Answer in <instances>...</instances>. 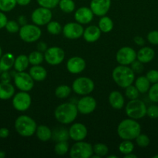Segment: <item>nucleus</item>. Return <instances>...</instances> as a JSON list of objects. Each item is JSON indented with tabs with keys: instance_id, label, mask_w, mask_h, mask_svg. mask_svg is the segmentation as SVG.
<instances>
[{
	"instance_id": "nucleus-47",
	"label": "nucleus",
	"mask_w": 158,
	"mask_h": 158,
	"mask_svg": "<svg viewBox=\"0 0 158 158\" xmlns=\"http://www.w3.org/2000/svg\"><path fill=\"white\" fill-rule=\"evenodd\" d=\"M143 64V63H141L139 60H135L134 62H133V63H131V69H133V72L136 73H142L144 69V66Z\"/></svg>"
},
{
	"instance_id": "nucleus-34",
	"label": "nucleus",
	"mask_w": 158,
	"mask_h": 158,
	"mask_svg": "<svg viewBox=\"0 0 158 158\" xmlns=\"http://www.w3.org/2000/svg\"><path fill=\"white\" fill-rule=\"evenodd\" d=\"M119 150L121 154L126 155V154H130V153H133V150H134V144H133L131 140H124L119 144Z\"/></svg>"
},
{
	"instance_id": "nucleus-45",
	"label": "nucleus",
	"mask_w": 158,
	"mask_h": 158,
	"mask_svg": "<svg viewBox=\"0 0 158 158\" xmlns=\"http://www.w3.org/2000/svg\"><path fill=\"white\" fill-rule=\"evenodd\" d=\"M147 78L150 81V83H158V70L156 69H151L148 71L146 75Z\"/></svg>"
},
{
	"instance_id": "nucleus-7",
	"label": "nucleus",
	"mask_w": 158,
	"mask_h": 158,
	"mask_svg": "<svg viewBox=\"0 0 158 158\" xmlns=\"http://www.w3.org/2000/svg\"><path fill=\"white\" fill-rule=\"evenodd\" d=\"M93 154L91 144L83 140L76 141L70 150V157L71 158H89Z\"/></svg>"
},
{
	"instance_id": "nucleus-36",
	"label": "nucleus",
	"mask_w": 158,
	"mask_h": 158,
	"mask_svg": "<svg viewBox=\"0 0 158 158\" xmlns=\"http://www.w3.org/2000/svg\"><path fill=\"white\" fill-rule=\"evenodd\" d=\"M16 4V0H0V10L5 12H10Z\"/></svg>"
},
{
	"instance_id": "nucleus-20",
	"label": "nucleus",
	"mask_w": 158,
	"mask_h": 158,
	"mask_svg": "<svg viewBox=\"0 0 158 158\" xmlns=\"http://www.w3.org/2000/svg\"><path fill=\"white\" fill-rule=\"evenodd\" d=\"M101 33H102V31L100 30L99 26H90L84 29L82 36L88 43H94L100 38Z\"/></svg>"
},
{
	"instance_id": "nucleus-27",
	"label": "nucleus",
	"mask_w": 158,
	"mask_h": 158,
	"mask_svg": "<svg viewBox=\"0 0 158 158\" xmlns=\"http://www.w3.org/2000/svg\"><path fill=\"white\" fill-rule=\"evenodd\" d=\"M36 134L39 140L43 142L48 141L52 137V131L48 127L45 126V125H40V126L37 127Z\"/></svg>"
},
{
	"instance_id": "nucleus-60",
	"label": "nucleus",
	"mask_w": 158,
	"mask_h": 158,
	"mask_svg": "<svg viewBox=\"0 0 158 158\" xmlns=\"http://www.w3.org/2000/svg\"><path fill=\"white\" fill-rule=\"evenodd\" d=\"M1 72H2V69H0V73H1Z\"/></svg>"
},
{
	"instance_id": "nucleus-26",
	"label": "nucleus",
	"mask_w": 158,
	"mask_h": 158,
	"mask_svg": "<svg viewBox=\"0 0 158 158\" xmlns=\"http://www.w3.org/2000/svg\"><path fill=\"white\" fill-rule=\"evenodd\" d=\"M69 137V131L64 127H58L52 131V137L51 138L56 142L67 141Z\"/></svg>"
},
{
	"instance_id": "nucleus-23",
	"label": "nucleus",
	"mask_w": 158,
	"mask_h": 158,
	"mask_svg": "<svg viewBox=\"0 0 158 158\" xmlns=\"http://www.w3.org/2000/svg\"><path fill=\"white\" fill-rule=\"evenodd\" d=\"M29 75L31 76L34 81H43L46 78L47 76V72L45 69L44 67L40 66V65H36L33 66L29 69Z\"/></svg>"
},
{
	"instance_id": "nucleus-6",
	"label": "nucleus",
	"mask_w": 158,
	"mask_h": 158,
	"mask_svg": "<svg viewBox=\"0 0 158 158\" xmlns=\"http://www.w3.org/2000/svg\"><path fill=\"white\" fill-rule=\"evenodd\" d=\"M19 32L21 40L29 43L37 41L42 34L41 29L35 24H26L22 26Z\"/></svg>"
},
{
	"instance_id": "nucleus-31",
	"label": "nucleus",
	"mask_w": 158,
	"mask_h": 158,
	"mask_svg": "<svg viewBox=\"0 0 158 158\" xmlns=\"http://www.w3.org/2000/svg\"><path fill=\"white\" fill-rule=\"evenodd\" d=\"M28 60H29V63L31 65L36 66V65H40V63H43L44 56H43V53L40 51H33V52H30L29 55L28 56Z\"/></svg>"
},
{
	"instance_id": "nucleus-57",
	"label": "nucleus",
	"mask_w": 158,
	"mask_h": 158,
	"mask_svg": "<svg viewBox=\"0 0 158 158\" xmlns=\"http://www.w3.org/2000/svg\"><path fill=\"white\" fill-rule=\"evenodd\" d=\"M117 158V156H115V155H110V156H108L107 158Z\"/></svg>"
},
{
	"instance_id": "nucleus-8",
	"label": "nucleus",
	"mask_w": 158,
	"mask_h": 158,
	"mask_svg": "<svg viewBox=\"0 0 158 158\" xmlns=\"http://www.w3.org/2000/svg\"><path fill=\"white\" fill-rule=\"evenodd\" d=\"M94 88V83L88 77H81L77 78L72 84V89L78 95L85 96L91 94Z\"/></svg>"
},
{
	"instance_id": "nucleus-1",
	"label": "nucleus",
	"mask_w": 158,
	"mask_h": 158,
	"mask_svg": "<svg viewBox=\"0 0 158 158\" xmlns=\"http://www.w3.org/2000/svg\"><path fill=\"white\" fill-rule=\"evenodd\" d=\"M117 133L122 140H134L141 133V126L134 119H125L119 123Z\"/></svg>"
},
{
	"instance_id": "nucleus-48",
	"label": "nucleus",
	"mask_w": 158,
	"mask_h": 158,
	"mask_svg": "<svg viewBox=\"0 0 158 158\" xmlns=\"http://www.w3.org/2000/svg\"><path fill=\"white\" fill-rule=\"evenodd\" d=\"M11 78H12V76L8 71H2L0 77L2 83H10Z\"/></svg>"
},
{
	"instance_id": "nucleus-37",
	"label": "nucleus",
	"mask_w": 158,
	"mask_h": 158,
	"mask_svg": "<svg viewBox=\"0 0 158 158\" xmlns=\"http://www.w3.org/2000/svg\"><path fill=\"white\" fill-rule=\"evenodd\" d=\"M93 153L96 155L99 156L100 157H105L108 153V148L105 144L102 143H99L94 144L92 147Z\"/></svg>"
},
{
	"instance_id": "nucleus-30",
	"label": "nucleus",
	"mask_w": 158,
	"mask_h": 158,
	"mask_svg": "<svg viewBox=\"0 0 158 158\" xmlns=\"http://www.w3.org/2000/svg\"><path fill=\"white\" fill-rule=\"evenodd\" d=\"M113 26H114V24H113L112 20L109 17L105 16V15L102 16L99 22V29L102 32H105V33L111 32L113 29Z\"/></svg>"
},
{
	"instance_id": "nucleus-38",
	"label": "nucleus",
	"mask_w": 158,
	"mask_h": 158,
	"mask_svg": "<svg viewBox=\"0 0 158 158\" xmlns=\"http://www.w3.org/2000/svg\"><path fill=\"white\" fill-rule=\"evenodd\" d=\"M68 150H69V144L67 141L57 142L54 147V152L57 155H64L68 152Z\"/></svg>"
},
{
	"instance_id": "nucleus-46",
	"label": "nucleus",
	"mask_w": 158,
	"mask_h": 158,
	"mask_svg": "<svg viewBox=\"0 0 158 158\" xmlns=\"http://www.w3.org/2000/svg\"><path fill=\"white\" fill-rule=\"evenodd\" d=\"M147 40L153 45H158V31H151L147 35Z\"/></svg>"
},
{
	"instance_id": "nucleus-43",
	"label": "nucleus",
	"mask_w": 158,
	"mask_h": 158,
	"mask_svg": "<svg viewBox=\"0 0 158 158\" xmlns=\"http://www.w3.org/2000/svg\"><path fill=\"white\" fill-rule=\"evenodd\" d=\"M5 27H6V30L9 32H11V33L17 32L20 29V26H19V23L16 21H14V20H9V21H8Z\"/></svg>"
},
{
	"instance_id": "nucleus-22",
	"label": "nucleus",
	"mask_w": 158,
	"mask_h": 158,
	"mask_svg": "<svg viewBox=\"0 0 158 158\" xmlns=\"http://www.w3.org/2000/svg\"><path fill=\"white\" fill-rule=\"evenodd\" d=\"M108 102L112 108L121 110L124 106V97L119 91H112L108 96Z\"/></svg>"
},
{
	"instance_id": "nucleus-9",
	"label": "nucleus",
	"mask_w": 158,
	"mask_h": 158,
	"mask_svg": "<svg viewBox=\"0 0 158 158\" xmlns=\"http://www.w3.org/2000/svg\"><path fill=\"white\" fill-rule=\"evenodd\" d=\"M14 83L20 90L29 92L33 88L34 80L29 73L24 72H16L14 75Z\"/></svg>"
},
{
	"instance_id": "nucleus-53",
	"label": "nucleus",
	"mask_w": 158,
	"mask_h": 158,
	"mask_svg": "<svg viewBox=\"0 0 158 158\" xmlns=\"http://www.w3.org/2000/svg\"><path fill=\"white\" fill-rule=\"evenodd\" d=\"M18 23H20L21 26H24V25L27 24V19H26V16H24V15H20V17H19L18 19Z\"/></svg>"
},
{
	"instance_id": "nucleus-15",
	"label": "nucleus",
	"mask_w": 158,
	"mask_h": 158,
	"mask_svg": "<svg viewBox=\"0 0 158 158\" xmlns=\"http://www.w3.org/2000/svg\"><path fill=\"white\" fill-rule=\"evenodd\" d=\"M77 110L81 114H89L95 110L97 103L94 97L85 95L78 100L77 103Z\"/></svg>"
},
{
	"instance_id": "nucleus-40",
	"label": "nucleus",
	"mask_w": 158,
	"mask_h": 158,
	"mask_svg": "<svg viewBox=\"0 0 158 158\" xmlns=\"http://www.w3.org/2000/svg\"><path fill=\"white\" fill-rule=\"evenodd\" d=\"M148 97L153 103H158V83H153L148 90Z\"/></svg>"
},
{
	"instance_id": "nucleus-11",
	"label": "nucleus",
	"mask_w": 158,
	"mask_h": 158,
	"mask_svg": "<svg viewBox=\"0 0 158 158\" xmlns=\"http://www.w3.org/2000/svg\"><path fill=\"white\" fill-rule=\"evenodd\" d=\"M52 12L50 9L44 7H39L36 9L31 15L33 23L37 26H44L51 21Z\"/></svg>"
},
{
	"instance_id": "nucleus-58",
	"label": "nucleus",
	"mask_w": 158,
	"mask_h": 158,
	"mask_svg": "<svg viewBox=\"0 0 158 158\" xmlns=\"http://www.w3.org/2000/svg\"><path fill=\"white\" fill-rule=\"evenodd\" d=\"M2 48L1 46H0V58H1L2 56Z\"/></svg>"
},
{
	"instance_id": "nucleus-5",
	"label": "nucleus",
	"mask_w": 158,
	"mask_h": 158,
	"mask_svg": "<svg viewBox=\"0 0 158 158\" xmlns=\"http://www.w3.org/2000/svg\"><path fill=\"white\" fill-rule=\"evenodd\" d=\"M147 106L139 99L130 100L125 106V114L129 118L139 120L147 115Z\"/></svg>"
},
{
	"instance_id": "nucleus-25",
	"label": "nucleus",
	"mask_w": 158,
	"mask_h": 158,
	"mask_svg": "<svg viewBox=\"0 0 158 158\" xmlns=\"http://www.w3.org/2000/svg\"><path fill=\"white\" fill-rule=\"evenodd\" d=\"M15 56L10 52L4 54L0 58V69L2 71H8L14 66Z\"/></svg>"
},
{
	"instance_id": "nucleus-44",
	"label": "nucleus",
	"mask_w": 158,
	"mask_h": 158,
	"mask_svg": "<svg viewBox=\"0 0 158 158\" xmlns=\"http://www.w3.org/2000/svg\"><path fill=\"white\" fill-rule=\"evenodd\" d=\"M147 115L150 118H158V106L157 105H151L147 109Z\"/></svg>"
},
{
	"instance_id": "nucleus-39",
	"label": "nucleus",
	"mask_w": 158,
	"mask_h": 158,
	"mask_svg": "<svg viewBox=\"0 0 158 158\" xmlns=\"http://www.w3.org/2000/svg\"><path fill=\"white\" fill-rule=\"evenodd\" d=\"M125 97H127L129 100H135V99H138L139 95V92L136 87L133 85H130V86H127L125 88Z\"/></svg>"
},
{
	"instance_id": "nucleus-35",
	"label": "nucleus",
	"mask_w": 158,
	"mask_h": 158,
	"mask_svg": "<svg viewBox=\"0 0 158 158\" xmlns=\"http://www.w3.org/2000/svg\"><path fill=\"white\" fill-rule=\"evenodd\" d=\"M46 29L49 33L52 35H58L62 32L61 25L57 21H50L46 24Z\"/></svg>"
},
{
	"instance_id": "nucleus-55",
	"label": "nucleus",
	"mask_w": 158,
	"mask_h": 158,
	"mask_svg": "<svg viewBox=\"0 0 158 158\" xmlns=\"http://www.w3.org/2000/svg\"><path fill=\"white\" fill-rule=\"evenodd\" d=\"M124 157L125 158H136L137 157V156L135 155V154H132V153H130V154H126V155L124 156Z\"/></svg>"
},
{
	"instance_id": "nucleus-24",
	"label": "nucleus",
	"mask_w": 158,
	"mask_h": 158,
	"mask_svg": "<svg viewBox=\"0 0 158 158\" xmlns=\"http://www.w3.org/2000/svg\"><path fill=\"white\" fill-rule=\"evenodd\" d=\"M14 94L15 88L10 83H0V100H9L13 97Z\"/></svg>"
},
{
	"instance_id": "nucleus-59",
	"label": "nucleus",
	"mask_w": 158,
	"mask_h": 158,
	"mask_svg": "<svg viewBox=\"0 0 158 158\" xmlns=\"http://www.w3.org/2000/svg\"><path fill=\"white\" fill-rule=\"evenodd\" d=\"M153 158H158V154H156V155H155V156H153Z\"/></svg>"
},
{
	"instance_id": "nucleus-33",
	"label": "nucleus",
	"mask_w": 158,
	"mask_h": 158,
	"mask_svg": "<svg viewBox=\"0 0 158 158\" xmlns=\"http://www.w3.org/2000/svg\"><path fill=\"white\" fill-rule=\"evenodd\" d=\"M71 93V88L67 85H60L55 89V96L59 99H65Z\"/></svg>"
},
{
	"instance_id": "nucleus-4",
	"label": "nucleus",
	"mask_w": 158,
	"mask_h": 158,
	"mask_svg": "<svg viewBox=\"0 0 158 158\" xmlns=\"http://www.w3.org/2000/svg\"><path fill=\"white\" fill-rule=\"evenodd\" d=\"M37 128L35 120L26 115L20 116L15 121V131L22 137H31L36 133Z\"/></svg>"
},
{
	"instance_id": "nucleus-2",
	"label": "nucleus",
	"mask_w": 158,
	"mask_h": 158,
	"mask_svg": "<svg viewBox=\"0 0 158 158\" xmlns=\"http://www.w3.org/2000/svg\"><path fill=\"white\" fill-rule=\"evenodd\" d=\"M78 110L77 106L71 103H64L59 105L54 111V117L59 123L69 124L77 117Z\"/></svg>"
},
{
	"instance_id": "nucleus-41",
	"label": "nucleus",
	"mask_w": 158,
	"mask_h": 158,
	"mask_svg": "<svg viewBox=\"0 0 158 158\" xmlns=\"http://www.w3.org/2000/svg\"><path fill=\"white\" fill-rule=\"evenodd\" d=\"M136 143L139 148H147L150 144V138L148 136L143 134H139L137 137H136Z\"/></svg>"
},
{
	"instance_id": "nucleus-12",
	"label": "nucleus",
	"mask_w": 158,
	"mask_h": 158,
	"mask_svg": "<svg viewBox=\"0 0 158 158\" xmlns=\"http://www.w3.org/2000/svg\"><path fill=\"white\" fill-rule=\"evenodd\" d=\"M31 97L27 92L21 91L13 96L12 98V106L16 110L23 112L27 110L31 105Z\"/></svg>"
},
{
	"instance_id": "nucleus-19",
	"label": "nucleus",
	"mask_w": 158,
	"mask_h": 158,
	"mask_svg": "<svg viewBox=\"0 0 158 158\" xmlns=\"http://www.w3.org/2000/svg\"><path fill=\"white\" fill-rule=\"evenodd\" d=\"M94 17V13L90 8L81 7L76 10L74 19L80 24H88L91 23Z\"/></svg>"
},
{
	"instance_id": "nucleus-16",
	"label": "nucleus",
	"mask_w": 158,
	"mask_h": 158,
	"mask_svg": "<svg viewBox=\"0 0 158 158\" xmlns=\"http://www.w3.org/2000/svg\"><path fill=\"white\" fill-rule=\"evenodd\" d=\"M111 7V0H91L90 3V9L94 15L98 16H103Z\"/></svg>"
},
{
	"instance_id": "nucleus-18",
	"label": "nucleus",
	"mask_w": 158,
	"mask_h": 158,
	"mask_svg": "<svg viewBox=\"0 0 158 158\" xmlns=\"http://www.w3.org/2000/svg\"><path fill=\"white\" fill-rule=\"evenodd\" d=\"M85 67H86V63L81 57H71L67 63V69H68V72L73 74L81 73L85 70Z\"/></svg>"
},
{
	"instance_id": "nucleus-3",
	"label": "nucleus",
	"mask_w": 158,
	"mask_h": 158,
	"mask_svg": "<svg viewBox=\"0 0 158 158\" xmlns=\"http://www.w3.org/2000/svg\"><path fill=\"white\" fill-rule=\"evenodd\" d=\"M112 79L118 86L122 88H126L134 82L135 73L129 66L120 65L113 69Z\"/></svg>"
},
{
	"instance_id": "nucleus-51",
	"label": "nucleus",
	"mask_w": 158,
	"mask_h": 158,
	"mask_svg": "<svg viewBox=\"0 0 158 158\" xmlns=\"http://www.w3.org/2000/svg\"><path fill=\"white\" fill-rule=\"evenodd\" d=\"M37 49H38V51H40V52H45L47 49V46H46V44L44 42H40L37 44Z\"/></svg>"
},
{
	"instance_id": "nucleus-14",
	"label": "nucleus",
	"mask_w": 158,
	"mask_h": 158,
	"mask_svg": "<svg viewBox=\"0 0 158 158\" xmlns=\"http://www.w3.org/2000/svg\"><path fill=\"white\" fill-rule=\"evenodd\" d=\"M64 35L70 40H76L83 35L84 28L78 23H68L62 29Z\"/></svg>"
},
{
	"instance_id": "nucleus-17",
	"label": "nucleus",
	"mask_w": 158,
	"mask_h": 158,
	"mask_svg": "<svg viewBox=\"0 0 158 158\" xmlns=\"http://www.w3.org/2000/svg\"><path fill=\"white\" fill-rule=\"evenodd\" d=\"M70 138L74 141H81L86 138L88 130L84 124L80 123H74L69 129Z\"/></svg>"
},
{
	"instance_id": "nucleus-21",
	"label": "nucleus",
	"mask_w": 158,
	"mask_h": 158,
	"mask_svg": "<svg viewBox=\"0 0 158 158\" xmlns=\"http://www.w3.org/2000/svg\"><path fill=\"white\" fill-rule=\"evenodd\" d=\"M155 52L150 47H142L136 52V59L143 63H148L153 60Z\"/></svg>"
},
{
	"instance_id": "nucleus-54",
	"label": "nucleus",
	"mask_w": 158,
	"mask_h": 158,
	"mask_svg": "<svg viewBox=\"0 0 158 158\" xmlns=\"http://www.w3.org/2000/svg\"><path fill=\"white\" fill-rule=\"evenodd\" d=\"M31 0H16V3L20 6H26L30 3Z\"/></svg>"
},
{
	"instance_id": "nucleus-49",
	"label": "nucleus",
	"mask_w": 158,
	"mask_h": 158,
	"mask_svg": "<svg viewBox=\"0 0 158 158\" xmlns=\"http://www.w3.org/2000/svg\"><path fill=\"white\" fill-rule=\"evenodd\" d=\"M8 19L6 15L2 12H0V29L4 28L7 23Z\"/></svg>"
},
{
	"instance_id": "nucleus-13",
	"label": "nucleus",
	"mask_w": 158,
	"mask_h": 158,
	"mask_svg": "<svg viewBox=\"0 0 158 158\" xmlns=\"http://www.w3.org/2000/svg\"><path fill=\"white\" fill-rule=\"evenodd\" d=\"M116 58V61L120 65L128 66L136 60V52L133 48L124 46L119 49Z\"/></svg>"
},
{
	"instance_id": "nucleus-32",
	"label": "nucleus",
	"mask_w": 158,
	"mask_h": 158,
	"mask_svg": "<svg viewBox=\"0 0 158 158\" xmlns=\"http://www.w3.org/2000/svg\"><path fill=\"white\" fill-rule=\"evenodd\" d=\"M58 6L65 13H71L75 9V3L73 0H60Z\"/></svg>"
},
{
	"instance_id": "nucleus-56",
	"label": "nucleus",
	"mask_w": 158,
	"mask_h": 158,
	"mask_svg": "<svg viewBox=\"0 0 158 158\" xmlns=\"http://www.w3.org/2000/svg\"><path fill=\"white\" fill-rule=\"evenodd\" d=\"M6 157V153L2 151H0V158H4Z\"/></svg>"
},
{
	"instance_id": "nucleus-52",
	"label": "nucleus",
	"mask_w": 158,
	"mask_h": 158,
	"mask_svg": "<svg viewBox=\"0 0 158 158\" xmlns=\"http://www.w3.org/2000/svg\"><path fill=\"white\" fill-rule=\"evenodd\" d=\"M134 43H136L138 46H143L145 44V40H143V38H142L141 36H136L134 38Z\"/></svg>"
},
{
	"instance_id": "nucleus-29",
	"label": "nucleus",
	"mask_w": 158,
	"mask_h": 158,
	"mask_svg": "<svg viewBox=\"0 0 158 158\" xmlns=\"http://www.w3.org/2000/svg\"><path fill=\"white\" fill-rule=\"evenodd\" d=\"M135 86L139 90V94H146L148 92L150 87V83L147 77L141 76L139 77L135 81Z\"/></svg>"
},
{
	"instance_id": "nucleus-28",
	"label": "nucleus",
	"mask_w": 158,
	"mask_h": 158,
	"mask_svg": "<svg viewBox=\"0 0 158 158\" xmlns=\"http://www.w3.org/2000/svg\"><path fill=\"white\" fill-rule=\"evenodd\" d=\"M29 64L28 56L26 55H20L15 59L14 62V68L17 72H23L28 68Z\"/></svg>"
},
{
	"instance_id": "nucleus-42",
	"label": "nucleus",
	"mask_w": 158,
	"mask_h": 158,
	"mask_svg": "<svg viewBox=\"0 0 158 158\" xmlns=\"http://www.w3.org/2000/svg\"><path fill=\"white\" fill-rule=\"evenodd\" d=\"M37 3L40 6L47 9H54L56 6H58L60 0H37Z\"/></svg>"
},
{
	"instance_id": "nucleus-50",
	"label": "nucleus",
	"mask_w": 158,
	"mask_h": 158,
	"mask_svg": "<svg viewBox=\"0 0 158 158\" xmlns=\"http://www.w3.org/2000/svg\"><path fill=\"white\" fill-rule=\"evenodd\" d=\"M9 135V131L6 127L0 129V138H6Z\"/></svg>"
},
{
	"instance_id": "nucleus-10",
	"label": "nucleus",
	"mask_w": 158,
	"mask_h": 158,
	"mask_svg": "<svg viewBox=\"0 0 158 158\" xmlns=\"http://www.w3.org/2000/svg\"><path fill=\"white\" fill-rule=\"evenodd\" d=\"M44 60L48 64L57 66L64 61L65 57L64 51L57 46H52L47 48L44 52Z\"/></svg>"
}]
</instances>
